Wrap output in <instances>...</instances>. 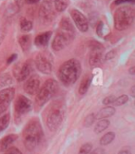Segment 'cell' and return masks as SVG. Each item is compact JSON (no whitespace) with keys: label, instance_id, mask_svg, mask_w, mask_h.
Instances as JSON below:
<instances>
[{"label":"cell","instance_id":"obj_20","mask_svg":"<svg viewBox=\"0 0 135 154\" xmlns=\"http://www.w3.org/2000/svg\"><path fill=\"white\" fill-rule=\"evenodd\" d=\"M109 121L107 120L106 118L105 119H100L96 125V127H94V133L96 134H100L102 132H104L107 128L109 127Z\"/></svg>","mask_w":135,"mask_h":154},{"label":"cell","instance_id":"obj_12","mask_svg":"<svg viewBox=\"0 0 135 154\" xmlns=\"http://www.w3.org/2000/svg\"><path fill=\"white\" fill-rule=\"evenodd\" d=\"M39 16L41 20L45 23H48L53 20L54 17H55V14H54V11L52 9L51 3L45 1L42 4L39 10Z\"/></svg>","mask_w":135,"mask_h":154},{"label":"cell","instance_id":"obj_22","mask_svg":"<svg viewBox=\"0 0 135 154\" xmlns=\"http://www.w3.org/2000/svg\"><path fill=\"white\" fill-rule=\"evenodd\" d=\"M115 133L114 132H107L105 135H104L101 138H100V144L102 146H106L110 144L114 139H115Z\"/></svg>","mask_w":135,"mask_h":154},{"label":"cell","instance_id":"obj_17","mask_svg":"<svg viewBox=\"0 0 135 154\" xmlns=\"http://www.w3.org/2000/svg\"><path fill=\"white\" fill-rule=\"evenodd\" d=\"M116 113V109L115 107L113 106H105L104 108H102L98 113L97 115L96 116V118L97 119H105V118H108L112 116H114Z\"/></svg>","mask_w":135,"mask_h":154},{"label":"cell","instance_id":"obj_8","mask_svg":"<svg viewBox=\"0 0 135 154\" xmlns=\"http://www.w3.org/2000/svg\"><path fill=\"white\" fill-rule=\"evenodd\" d=\"M14 95L15 90L13 88H8L0 91V116H2V114L8 110Z\"/></svg>","mask_w":135,"mask_h":154},{"label":"cell","instance_id":"obj_5","mask_svg":"<svg viewBox=\"0 0 135 154\" xmlns=\"http://www.w3.org/2000/svg\"><path fill=\"white\" fill-rule=\"evenodd\" d=\"M134 20V10L128 6L120 7L115 11L114 24L118 31H124L132 24Z\"/></svg>","mask_w":135,"mask_h":154},{"label":"cell","instance_id":"obj_16","mask_svg":"<svg viewBox=\"0 0 135 154\" xmlns=\"http://www.w3.org/2000/svg\"><path fill=\"white\" fill-rule=\"evenodd\" d=\"M51 36H52V32H43L41 34L37 35L35 40H34V45L37 47H45L46 45H47Z\"/></svg>","mask_w":135,"mask_h":154},{"label":"cell","instance_id":"obj_31","mask_svg":"<svg viewBox=\"0 0 135 154\" xmlns=\"http://www.w3.org/2000/svg\"><path fill=\"white\" fill-rule=\"evenodd\" d=\"M89 46H90V48H91L92 50H94V49L103 50V48H104V46H103L100 43H98V42L94 41V40H92V41L89 42Z\"/></svg>","mask_w":135,"mask_h":154},{"label":"cell","instance_id":"obj_19","mask_svg":"<svg viewBox=\"0 0 135 154\" xmlns=\"http://www.w3.org/2000/svg\"><path fill=\"white\" fill-rule=\"evenodd\" d=\"M91 81H92V79L90 75H85L83 77V79H82V82H80V88H79V93L80 95H84L88 91L90 85H91Z\"/></svg>","mask_w":135,"mask_h":154},{"label":"cell","instance_id":"obj_11","mask_svg":"<svg viewBox=\"0 0 135 154\" xmlns=\"http://www.w3.org/2000/svg\"><path fill=\"white\" fill-rule=\"evenodd\" d=\"M35 65L38 70L44 74H49L52 70V65L50 60L43 54H37L35 58Z\"/></svg>","mask_w":135,"mask_h":154},{"label":"cell","instance_id":"obj_40","mask_svg":"<svg viewBox=\"0 0 135 154\" xmlns=\"http://www.w3.org/2000/svg\"><path fill=\"white\" fill-rule=\"evenodd\" d=\"M130 94H131L132 97L135 96V86H132L131 87V89H130Z\"/></svg>","mask_w":135,"mask_h":154},{"label":"cell","instance_id":"obj_26","mask_svg":"<svg viewBox=\"0 0 135 154\" xmlns=\"http://www.w3.org/2000/svg\"><path fill=\"white\" fill-rule=\"evenodd\" d=\"M128 101H129V97L127 95L123 94V95H120L118 98H115V100L113 102V104L115 106H120V105L125 104Z\"/></svg>","mask_w":135,"mask_h":154},{"label":"cell","instance_id":"obj_18","mask_svg":"<svg viewBox=\"0 0 135 154\" xmlns=\"http://www.w3.org/2000/svg\"><path fill=\"white\" fill-rule=\"evenodd\" d=\"M102 51L99 49H94L92 50V53L89 57V64L91 66H96L101 63L102 59Z\"/></svg>","mask_w":135,"mask_h":154},{"label":"cell","instance_id":"obj_25","mask_svg":"<svg viewBox=\"0 0 135 154\" xmlns=\"http://www.w3.org/2000/svg\"><path fill=\"white\" fill-rule=\"evenodd\" d=\"M20 29L23 32H30L33 29V23L31 20H27L25 18H21L20 21Z\"/></svg>","mask_w":135,"mask_h":154},{"label":"cell","instance_id":"obj_39","mask_svg":"<svg viewBox=\"0 0 135 154\" xmlns=\"http://www.w3.org/2000/svg\"><path fill=\"white\" fill-rule=\"evenodd\" d=\"M15 3H16L17 6L21 7V6L25 3V0H15Z\"/></svg>","mask_w":135,"mask_h":154},{"label":"cell","instance_id":"obj_35","mask_svg":"<svg viewBox=\"0 0 135 154\" xmlns=\"http://www.w3.org/2000/svg\"><path fill=\"white\" fill-rule=\"evenodd\" d=\"M89 154H105V152H104L103 149H96V150L91 151Z\"/></svg>","mask_w":135,"mask_h":154},{"label":"cell","instance_id":"obj_2","mask_svg":"<svg viewBox=\"0 0 135 154\" xmlns=\"http://www.w3.org/2000/svg\"><path fill=\"white\" fill-rule=\"evenodd\" d=\"M65 116V106L61 101L52 102L46 110V121L51 131L57 130L61 125Z\"/></svg>","mask_w":135,"mask_h":154},{"label":"cell","instance_id":"obj_42","mask_svg":"<svg viewBox=\"0 0 135 154\" xmlns=\"http://www.w3.org/2000/svg\"><path fill=\"white\" fill-rule=\"evenodd\" d=\"M130 73L131 75H134V74H135V67H134V66L131 67V68L130 69Z\"/></svg>","mask_w":135,"mask_h":154},{"label":"cell","instance_id":"obj_3","mask_svg":"<svg viewBox=\"0 0 135 154\" xmlns=\"http://www.w3.org/2000/svg\"><path fill=\"white\" fill-rule=\"evenodd\" d=\"M80 64L77 59L68 60L59 67L58 78L66 86L74 84L80 75Z\"/></svg>","mask_w":135,"mask_h":154},{"label":"cell","instance_id":"obj_10","mask_svg":"<svg viewBox=\"0 0 135 154\" xmlns=\"http://www.w3.org/2000/svg\"><path fill=\"white\" fill-rule=\"evenodd\" d=\"M71 18L76 25V27L80 32H86L88 30V20L83 13L77 9H72L71 11Z\"/></svg>","mask_w":135,"mask_h":154},{"label":"cell","instance_id":"obj_13","mask_svg":"<svg viewBox=\"0 0 135 154\" xmlns=\"http://www.w3.org/2000/svg\"><path fill=\"white\" fill-rule=\"evenodd\" d=\"M23 89L26 93L30 95H35L40 89V79L37 76H33L29 78L23 86Z\"/></svg>","mask_w":135,"mask_h":154},{"label":"cell","instance_id":"obj_27","mask_svg":"<svg viewBox=\"0 0 135 154\" xmlns=\"http://www.w3.org/2000/svg\"><path fill=\"white\" fill-rule=\"evenodd\" d=\"M12 83V79L8 74H4L0 77V88L9 85Z\"/></svg>","mask_w":135,"mask_h":154},{"label":"cell","instance_id":"obj_34","mask_svg":"<svg viewBox=\"0 0 135 154\" xmlns=\"http://www.w3.org/2000/svg\"><path fill=\"white\" fill-rule=\"evenodd\" d=\"M115 54H116V52L115 51H111L109 53H107L106 55H105V60H109V59H112L115 57Z\"/></svg>","mask_w":135,"mask_h":154},{"label":"cell","instance_id":"obj_43","mask_svg":"<svg viewBox=\"0 0 135 154\" xmlns=\"http://www.w3.org/2000/svg\"><path fill=\"white\" fill-rule=\"evenodd\" d=\"M46 2H49V3H53L54 1H55V0H46Z\"/></svg>","mask_w":135,"mask_h":154},{"label":"cell","instance_id":"obj_4","mask_svg":"<svg viewBox=\"0 0 135 154\" xmlns=\"http://www.w3.org/2000/svg\"><path fill=\"white\" fill-rule=\"evenodd\" d=\"M58 91V84L54 79H47L44 85L39 89L35 97V106L42 107L51 100Z\"/></svg>","mask_w":135,"mask_h":154},{"label":"cell","instance_id":"obj_29","mask_svg":"<svg viewBox=\"0 0 135 154\" xmlns=\"http://www.w3.org/2000/svg\"><path fill=\"white\" fill-rule=\"evenodd\" d=\"M105 29H107L106 25H105V23L103 21H100L97 25V28H96V32L97 34L100 36V37H105L106 32H105Z\"/></svg>","mask_w":135,"mask_h":154},{"label":"cell","instance_id":"obj_21","mask_svg":"<svg viewBox=\"0 0 135 154\" xmlns=\"http://www.w3.org/2000/svg\"><path fill=\"white\" fill-rule=\"evenodd\" d=\"M19 43L23 51H28L29 48L31 47V43H32L30 35H22L19 40Z\"/></svg>","mask_w":135,"mask_h":154},{"label":"cell","instance_id":"obj_28","mask_svg":"<svg viewBox=\"0 0 135 154\" xmlns=\"http://www.w3.org/2000/svg\"><path fill=\"white\" fill-rule=\"evenodd\" d=\"M96 115L94 114H90L88 115L85 118H84V121H83V125L85 128H90L91 125L93 124V122L96 121Z\"/></svg>","mask_w":135,"mask_h":154},{"label":"cell","instance_id":"obj_23","mask_svg":"<svg viewBox=\"0 0 135 154\" xmlns=\"http://www.w3.org/2000/svg\"><path fill=\"white\" fill-rule=\"evenodd\" d=\"M10 123V115L9 114H5L0 117V133L3 132Z\"/></svg>","mask_w":135,"mask_h":154},{"label":"cell","instance_id":"obj_33","mask_svg":"<svg viewBox=\"0 0 135 154\" xmlns=\"http://www.w3.org/2000/svg\"><path fill=\"white\" fill-rule=\"evenodd\" d=\"M5 154H22V153L19 149H17L15 147H12V148H8L6 150Z\"/></svg>","mask_w":135,"mask_h":154},{"label":"cell","instance_id":"obj_30","mask_svg":"<svg viewBox=\"0 0 135 154\" xmlns=\"http://www.w3.org/2000/svg\"><path fill=\"white\" fill-rule=\"evenodd\" d=\"M93 149V145L91 143H85L80 148L79 154H89Z\"/></svg>","mask_w":135,"mask_h":154},{"label":"cell","instance_id":"obj_41","mask_svg":"<svg viewBox=\"0 0 135 154\" xmlns=\"http://www.w3.org/2000/svg\"><path fill=\"white\" fill-rule=\"evenodd\" d=\"M118 154H130V151H129V150H121Z\"/></svg>","mask_w":135,"mask_h":154},{"label":"cell","instance_id":"obj_37","mask_svg":"<svg viewBox=\"0 0 135 154\" xmlns=\"http://www.w3.org/2000/svg\"><path fill=\"white\" fill-rule=\"evenodd\" d=\"M16 58H17V54H12V55H10V57H8L7 63H8V64H10V63H12L13 61H14Z\"/></svg>","mask_w":135,"mask_h":154},{"label":"cell","instance_id":"obj_7","mask_svg":"<svg viewBox=\"0 0 135 154\" xmlns=\"http://www.w3.org/2000/svg\"><path fill=\"white\" fill-rule=\"evenodd\" d=\"M33 70V62L31 60L26 61L25 63L18 64L13 68V74L19 81H23L31 74Z\"/></svg>","mask_w":135,"mask_h":154},{"label":"cell","instance_id":"obj_38","mask_svg":"<svg viewBox=\"0 0 135 154\" xmlns=\"http://www.w3.org/2000/svg\"><path fill=\"white\" fill-rule=\"evenodd\" d=\"M40 0H25V3L29 4V5H33V4H37Z\"/></svg>","mask_w":135,"mask_h":154},{"label":"cell","instance_id":"obj_14","mask_svg":"<svg viewBox=\"0 0 135 154\" xmlns=\"http://www.w3.org/2000/svg\"><path fill=\"white\" fill-rule=\"evenodd\" d=\"M71 43V41L69 39H67L63 35L58 32V34L54 38V41L52 43V48L55 51H60L63 48H65L68 45Z\"/></svg>","mask_w":135,"mask_h":154},{"label":"cell","instance_id":"obj_9","mask_svg":"<svg viewBox=\"0 0 135 154\" xmlns=\"http://www.w3.org/2000/svg\"><path fill=\"white\" fill-rule=\"evenodd\" d=\"M58 33L69 39L71 42L73 40L74 35H75V31L74 28L71 24V22L68 20L67 18H63L59 23V29H58Z\"/></svg>","mask_w":135,"mask_h":154},{"label":"cell","instance_id":"obj_1","mask_svg":"<svg viewBox=\"0 0 135 154\" xmlns=\"http://www.w3.org/2000/svg\"><path fill=\"white\" fill-rule=\"evenodd\" d=\"M22 137L25 148L29 151L34 150L42 142L44 137V131L40 121L35 118L30 120L25 125Z\"/></svg>","mask_w":135,"mask_h":154},{"label":"cell","instance_id":"obj_32","mask_svg":"<svg viewBox=\"0 0 135 154\" xmlns=\"http://www.w3.org/2000/svg\"><path fill=\"white\" fill-rule=\"evenodd\" d=\"M114 100H115V96H114V95L107 96V97H105V99L103 100V104L107 106V105H109V104L113 103Z\"/></svg>","mask_w":135,"mask_h":154},{"label":"cell","instance_id":"obj_6","mask_svg":"<svg viewBox=\"0 0 135 154\" xmlns=\"http://www.w3.org/2000/svg\"><path fill=\"white\" fill-rule=\"evenodd\" d=\"M32 110V103L24 95H19L14 102V120L17 125L20 124L22 118Z\"/></svg>","mask_w":135,"mask_h":154},{"label":"cell","instance_id":"obj_24","mask_svg":"<svg viewBox=\"0 0 135 154\" xmlns=\"http://www.w3.org/2000/svg\"><path fill=\"white\" fill-rule=\"evenodd\" d=\"M54 3H55L56 10L58 11V12H62L68 8L70 1H69V0H55Z\"/></svg>","mask_w":135,"mask_h":154},{"label":"cell","instance_id":"obj_15","mask_svg":"<svg viewBox=\"0 0 135 154\" xmlns=\"http://www.w3.org/2000/svg\"><path fill=\"white\" fill-rule=\"evenodd\" d=\"M18 139V136L15 134H10L0 139V152L6 151L13 143Z\"/></svg>","mask_w":135,"mask_h":154},{"label":"cell","instance_id":"obj_36","mask_svg":"<svg viewBox=\"0 0 135 154\" xmlns=\"http://www.w3.org/2000/svg\"><path fill=\"white\" fill-rule=\"evenodd\" d=\"M127 2H134V0H116L115 5H119V4L127 3Z\"/></svg>","mask_w":135,"mask_h":154}]
</instances>
